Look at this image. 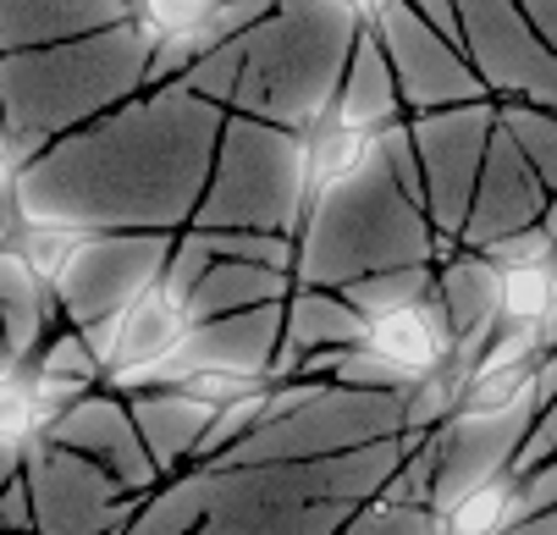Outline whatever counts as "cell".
<instances>
[{
    "mask_svg": "<svg viewBox=\"0 0 557 535\" xmlns=\"http://www.w3.org/2000/svg\"><path fill=\"white\" fill-rule=\"evenodd\" d=\"M199 303L188 293V282L166 265V271H154L116 315H106L95 326V370L106 381H116V387H127V381H149V375H161L172 370L188 343L199 337Z\"/></svg>",
    "mask_w": 557,
    "mask_h": 535,
    "instance_id": "1",
    "label": "cell"
},
{
    "mask_svg": "<svg viewBox=\"0 0 557 535\" xmlns=\"http://www.w3.org/2000/svg\"><path fill=\"white\" fill-rule=\"evenodd\" d=\"M381 155V122L354 100V95H332L321 111L304 122L298 138V183H293V233H309L321 210L370 172V161Z\"/></svg>",
    "mask_w": 557,
    "mask_h": 535,
    "instance_id": "2",
    "label": "cell"
},
{
    "mask_svg": "<svg viewBox=\"0 0 557 535\" xmlns=\"http://www.w3.org/2000/svg\"><path fill=\"white\" fill-rule=\"evenodd\" d=\"M354 348H359V364L386 370L392 381L425 387L453 359V326L431 293H397V298H381L359 315Z\"/></svg>",
    "mask_w": 557,
    "mask_h": 535,
    "instance_id": "3",
    "label": "cell"
},
{
    "mask_svg": "<svg viewBox=\"0 0 557 535\" xmlns=\"http://www.w3.org/2000/svg\"><path fill=\"white\" fill-rule=\"evenodd\" d=\"M106 244V226L95 221H66V215H39V210H12L0 221V254H7L45 298H55L72 271Z\"/></svg>",
    "mask_w": 557,
    "mask_h": 535,
    "instance_id": "4",
    "label": "cell"
},
{
    "mask_svg": "<svg viewBox=\"0 0 557 535\" xmlns=\"http://www.w3.org/2000/svg\"><path fill=\"white\" fill-rule=\"evenodd\" d=\"M492 315L503 332H552L557 315V249L541 233L492 249Z\"/></svg>",
    "mask_w": 557,
    "mask_h": 535,
    "instance_id": "5",
    "label": "cell"
},
{
    "mask_svg": "<svg viewBox=\"0 0 557 535\" xmlns=\"http://www.w3.org/2000/svg\"><path fill=\"white\" fill-rule=\"evenodd\" d=\"M61 398H66V387H61L50 370L7 364V370H0V447H28V441H39V436L55 425Z\"/></svg>",
    "mask_w": 557,
    "mask_h": 535,
    "instance_id": "6",
    "label": "cell"
},
{
    "mask_svg": "<svg viewBox=\"0 0 557 535\" xmlns=\"http://www.w3.org/2000/svg\"><path fill=\"white\" fill-rule=\"evenodd\" d=\"M237 12L226 7H199V0H149V7H133L127 12V28L144 39V50L166 55V50H183V45H205L210 34H221Z\"/></svg>",
    "mask_w": 557,
    "mask_h": 535,
    "instance_id": "7",
    "label": "cell"
},
{
    "mask_svg": "<svg viewBox=\"0 0 557 535\" xmlns=\"http://www.w3.org/2000/svg\"><path fill=\"white\" fill-rule=\"evenodd\" d=\"M519 519V475L513 470H497L486 481L463 486L442 519H436V535H503L508 524Z\"/></svg>",
    "mask_w": 557,
    "mask_h": 535,
    "instance_id": "8",
    "label": "cell"
},
{
    "mask_svg": "<svg viewBox=\"0 0 557 535\" xmlns=\"http://www.w3.org/2000/svg\"><path fill=\"white\" fill-rule=\"evenodd\" d=\"M172 398H188L199 409H237L249 398H265V375L244 364H188L172 387Z\"/></svg>",
    "mask_w": 557,
    "mask_h": 535,
    "instance_id": "9",
    "label": "cell"
},
{
    "mask_svg": "<svg viewBox=\"0 0 557 535\" xmlns=\"http://www.w3.org/2000/svg\"><path fill=\"white\" fill-rule=\"evenodd\" d=\"M17 210V144L12 133L0 127V221H7Z\"/></svg>",
    "mask_w": 557,
    "mask_h": 535,
    "instance_id": "10",
    "label": "cell"
}]
</instances>
